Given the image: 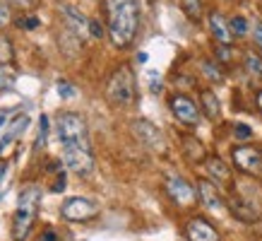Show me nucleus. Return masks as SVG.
I'll return each instance as SVG.
<instances>
[{"instance_id": "obj_19", "label": "nucleus", "mask_w": 262, "mask_h": 241, "mask_svg": "<svg viewBox=\"0 0 262 241\" xmlns=\"http://www.w3.org/2000/svg\"><path fill=\"white\" fill-rule=\"evenodd\" d=\"M200 99H202V109H205V113L209 116V118H219L222 116V106H219V99H216L212 92H202L200 94Z\"/></svg>"}, {"instance_id": "obj_14", "label": "nucleus", "mask_w": 262, "mask_h": 241, "mask_svg": "<svg viewBox=\"0 0 262 241\" xmlns=\"http://www.w3.org/2000/svg\"><path fill=\"white\" fill-rule=\"evenodd\" d=\"M209 29H212V34H214V39L219 41V44H226V46H229L231 41H233L231 27L224 22V17L219 15V12H212V15H209Z\"/></svg>"}, {"instance_id": "obj_6", "label": "nucleus", "mask_w": 262, "mask_h": 241, "mask_svg": "<svg viewBox=\"0 0 262 241\" xmlns=\"http://www.w3.org/2000/svg\"><path fill=\"white\" fill-rule=\"evenodd\" d=\"M166 193H168V198L176 205H181V208H190L192 203L198 200V191L183 176H176V174H168L166 176Z\"/></svg>"}, {"instance_id": "obj_1", "label": "nucleus", "mask_w": 262, "mask_h": 241, "mask_svg": "<svg viewBox=\"0 0 262 241\" xmlns=\"http://www.w3.org/2000/svg\"><path fill=\"white\" fill-rule=\"evenodd\" d=\"M103 8H106V24H108L111 41L118 48L130 46L140 27L137 0H103Z\"/></svg>"}, {"instance_id": "obj_16", "label": "nucleus", "mask_w": 262, "mask_h": 241, "mask_svg": "<svg viewBox=\"0 0 262 241\" xmlns=\"http://www.w3.org/2000/svg\"><path fill=\"white\" fill-rule=\"evenodd\" d=\"M207 171H209V176L214 178V181H219V184H226L231 178L229 167H226L219 157H209V159H207Z\"/></svg>"}, {"instance_id": "obj_10", "label": "nucleus", "mask_w": 262, "mask_h": 241, "mask_svg": "<svg viewBox=\"0 0 262 241\" xmlns=\"http://www.w3.org/2000/svg\"><path fill=\"white\" fill-rule=\"evenodd\" d=\"M185 234H188L190 241H219V232L207 219H202V217L190 219L188 227H185Z\"/></svg>"}, {"instance_id": "obj_3", "label": "nucleus", "mask_w": 262, "mask_h": 241, "mask_svg": "<svg viewBox=\"0 0 262 241\" xmlns=\"http://www.w3.org/2000/svg\"><path fill=\"white\" fill-rule=\"evenodd\" d=\"M106 96L113 106H127L135 99V75L127 65H120L106 85Z\"/></svg>"}, {"instance_id": "obj_24", "label": "nucleus", "mask_w": 262, "mask_h": 241, "mask_svg": "<svg viewBox=\"0 0 262 241\" xmlns=\"http://www.w3.org/2000/svg\"><path fill=\"white\" fill-rule=\"evenodd\" d=\"M12 85H15V75H12V72H8L3 65H0V92L10 89Z\"/></svg>"}, {"instance_id": "obj_17", "label": "nucleus", "mask_w": 262, "mask_h": 241, "mask_svg": "<svg viewBox=\"0 0 262 241\" xmlns=\"http://www.w3.org/2000/svg\"><path fill=\"white\" fill-rule=\"evenodd\" d=\"M183 147H185L188 159H192V162H202V159H205V145L200 143L198 137L185 135V137H183Z\"/></svg>"}, {"instance_id": "obj_26", "label": "nucleus", "mask_w": 262, "mask_h": 241, "mask_svg": "<svg viewBox=\"0 0 262 241\" xmlns=\"http://www.w3.org/2000/svg\"><path fill=\"white\" fill-rule=\"evenodd\" d=\"M46 133H48V118L46 116H41V120H39V140H36L41 147L46 145Z\"/></svg>"}, {"instance_id": "obj_34", "label": "nucleus", "mask_w": 262, "mask_h": 241, "mask_svg": "<svg viewBox=\"0 0 262 241\" xmlns=\"http://www.w3.org/2000/svg\"><path fill=\"white\" fill-rule=\"evenodd\" d=\"M39 241H58V236H56V232H53V229H46V232L41 234Z\"/></svg>"}, {"instance_id": "obj_37", "label": "nucleus", "mask_w": 262, "mask_h": 241, "mask_svg": "<svg viewBox=\"0 0 262 241\" xmlns=\"http://www.w3.org/2000/svg\"><path fill=\"white\" fill-rule=\"evenodd\" d=\"M147 58H149L147 53H140V56H137V61H140V63H147Z\"/></svg>"}, {"instance_id": "obj_12", "label": "nucleus", "mask_w": 262, "mask_h": 241, "mask_svg": "<svg viewBox=\"0 0 262 241\" xmlns=\"http://www.w3.org/2000/svg\"><path fill=\"white\" fill-rule=\"evenodd\" d=\"M63 15H65V22L72 27V32L77 34V36H87L89 34V19L82 15L80 10H75L72 5H63Z\"/></svg>"}, {"instance_id": "obj_27", "label": "nucleus", "mask_w": 262, "mask_h": 241, "mask_svg": "<svg viewBox=\"0 0 262 241\" xmlns=\"http://www.w3.org/2000/svg\"><path fill=\"white\" fill-rule=\"evenodd\" d=\"M202 68H205V72H207V77H209V80L222 82V70H219V68H212V63H205Z\"/></svg>"}, {"instance_id": "obj_36", "label": "nucleus", "mask_w": 262, "mask_h": 241, "mask_svg": "<svg viewBox=\"0 0 262 241\" xmlns=\"http://www.w3.org/2000/svg\"><path fill=\"white\" fill-rule=\"evenodd\" d=\"M255 102H257V109H260V111H262V89H260V92H257V96H255Z\"/></svg>"}, {"instance_id": "obj_32", "label": "nucleus", "mask_w": 262, "mask_h": 241, "mask_svg": "<svg viewBox=\"0 0 262 241\" xmlns=\"http://www.w3.org/2000/svg\"><path fill=\"white\" fill-rule=\"evenodd\" d=\"M253 39H255V44L262 48V22H255V27H253Z\"/></svg>"}, {"instance_id": "obj_38", "label": "nucleus", "mask_w": 262, "mask_h": 241, "mask_svg": "<svg viewBox=\"0 0 262 241\" xmlns=\"http://www.w3.org/2000/svg\"><path fill=\"white\" fill-rule=\"evenodd\" d=\"M3 123H5V116H3V113H0V128H3Z\"/></svg>"}, {"instance_id": "obj_9", "label": "nucleus", "mask_w": 262, "mask_h": 241, "mask_svg": "<svg viewBox=\"0 0 262 241\" xmlns=\"http://www.w3.org/2000/svg\"><path fill=\"white\" fill-rule=\"evenodd\" d=\"M171 111H173V116L181 123H185V126H198L200 123V109L195 106V102L192 99H188L185 94H176L173 99H171Z\"/></svg>"}, {"instance_id": "obj_31", "label": "nucleus", "mask_w": 262, "mask_h": 241, "mask_svg": "<svg viewBox=\"0 0 262 241\" xmlns=\"http://www.w3.org/2000/svg\"><path fill=\"white\" fill-rule=\"evenodd\" d=\"M89 34H92L94 39H101V36H103L101 24H99V22H89Z\"/></svg>"}, {"instance_id": "obj_23", "label": "nucleus", "mask_w": 262, "mask_h": 241, "mask_svg": "<svg viewBox=\"0 0 262 241\" xmlns=\"http://www.w3.org/2000/svg\"><path fill=\"white\" fill-rule=\"evenodd\" d=\"M229 27H231V32L236 34V36H246V32H248V22H246V17H241V15L233 17V19L229 22Z\"/></svg>"}, {"instance_id": "obj_20", "label": "nucleus", "mask_w": 262, "mask_h": 241, "mask_svg": "<svg viewBox=\"0 0 262 241\" xmlns=\"http://www.w3.org/2000/svg\"><path fill=\"white\" fill-rule=\"evenodd\" d=\"M27 123H29V116H17V118H15V123L10 126L8 135H5V137H3V140H0V152H3V147H5V145H8L10 140H15V137L19 135V130H24V128H27Z\"/></svg>"}, {"instance_id": "obj_18", "label": "nucleus", "mask_w": 262, "mask_h": 241, "mask_svg": "<svg viewBox=\"0 0 262 241\" xmlns=\"http://www.w3.org/2000/svg\"><path fill=\"white\" fill-rule=\"evenodd\" d=\"M243 63H246V72L255 80H262V56H257L255 51H248L246 58H243Z\"/></svg>"}, {"instance_id": "obj_33", "label": "nucleus", "mask_w": 262, "mask_h": 241, "mask_svg": "<svg viewBox=\"0 0 262 241\" xmlns=\"http://www.w3.org/2000/svg\"><path fill=\"white\" fill-rule=\"evenodd\" d=\"M39 24V19H34V17H27V19H19V27H27V29H34Z\"/></svg>"}, {"instance_id": "obj_29", "label": "nucleus", "mask_w": 262, "mask_h": 241, "mask_svg": "<svg viewBox=\"0 0 262 241\" xmlns=\"http://www.w3.org/2000/svg\"><path fill=\"white\" fill-rule=\"evenodd\" d=\"M58 92H60V96H65V99L75 96V87H72V85H68V82H58Z\"/></svg>"}, {"instance_id": "obj_35", "label": "nucleus", "mask_w": 262, "mask_h": 241, "mask_svg": "<svg viewBox=\"0 0 262 241\" xmlns=\"http://www.w3.org/2000/svg\"><path fill=\"white\" fill-rule=\"evenodd\" d=\"M63 186H65V174L60 171V178L56 181V186H53V191H63Z\"/></svg>"}, {"instance_id": "obj_22", "label": "nucleus", "mask_w": 262, "mask_h": 241, "mask_svg": "<svg viewBox=\"0 0 262 241\" xmlns=\"http://www.w3.org/2000/svg\"><path fill=\"white\" fill-rule=\"evenodd\" d=\"M15 61V48L10 44V39L0 36V65H8Z\"/></svg>"}, {"instance_id": "obj_5", "label": "nucleus", "mask_w": 262, "mask_h": 241, "mask_svg": "<svg viewBox=\"0 0 262 241\" xmlns=\"http://www.w3.org/2000/svg\"><path fill=\"white\" fill-rule=\"evenodd\" d=\"M63 164L80 176H89L94 171L92 145H63Z\"/></svg>"}, {"instance_id": "obj_15", "label": "nucleus", "mask_w": 262, "mask_h": 241, "mask_svg": "<svg viewBox=\"0 0 262 241\" xmlns=\"http://www.w3.org/2000/svg\"><path fill=\"white\" fill-rule=\"evenodd\" d=\"M231 212L238 217V219H243V222H255V219L262 217L260 208L253 205V203H246V200H233L231 203Z\"/></svg>"}, {"instance_id": "obj_2", "label": "nucleus", "mask_w": 262, "mask_h": 241, "mask_svg": "<svg viewBox=\"0 0 262 241\" xmlns=\"http://www.w3.org/2000/svg\"><path fill=\"white\" fill-rule=\"evenodd\" d=\"M39 203H41V188H36V186L24 188L22 195H19L15 222H12V236H15V241L27 239V234H29V229H32V225H34V217H36Z\"/></svg>"}, {"instance_id": "obj_28", "label": "nucleus", "mask_w": 262, "mask_h": 241, "mask_svg": "<svg viewBox=\"0 0 262 241\" xmlns=\"http://www.w3.org/2000/svg\"><path fill=\"white\" fill-rule=\"evenodd\" d=\"M15 8H19V10H32V8H36L39 5V0H10Z\"/></svg>"}, {"instance_id": "obj_30", "label": "nucleus", "mask_w": 262, "mask_h": 241, "mask_svg": "<svg viewBox=\"0 0 262 241\" xmlns=\"http://www.w3.org/2000/svg\"><path fill=\"white\" fill-rule=\"evenodd\" d=\"M8 22H10V10H8V5L0 0V27H5Z\"/></svg>"}, {"instance_id": "obj_21", "label": "nucleus", "mask_w": 262, "mask_h": 241, "mask_svg": "<svg viewBox=\"0 0 262 241\" xmlns=\"http://www.w3.org/2000/svg\"><path fill=\"white\" fill-rule=\"evenodd\" d=\"M178 5H181V10L190 17L192 22H198L200 15H202V3L200 0H178Z\"/></svg>"}, {"instance_id": "obj_11", "label": "nucleus", "mask_w": 262, "mask_h": 241, "mask_svg": "<svg viewBox=\"0 0 262 241\" xmlns=\"http://www.w3.org/2000/svg\"><path fill=\"white\" fill-rule=\"evenodd\" d=\"M133 130H135V135L140 137L147 147H151V150H164V137H161L159 128L151 126L149 120H137V123H133Z\"/></svg>"}, {"instance_id": "obj_4", "label": "nucleus", "mask_w": 262, "mask_h": 241, "mask_svg": "<svg viewBox=\"0 0 262 241\" xmlns=\"http://www.w3.org/2000/svg\"><path fill=\"white\" fill-rule=\"evenodd\" d=\"M58 137L63 145H89V133H87V123L82 116L77 113H60L56 123Z\"/></svg>"}, {"instance_id": "obj_7", "label": "nucleus", "mask_w": 262, "mask_h": 241, "mask_svg": "<svg viewBox=\"0 0 262 241\" xmlns=\"http://www.w3.org/2000/svg\"><path fill=\"white\" fill-rule=\"evenodd\" d=\"M65 219H70V222H87L92 217H96L99 208H96L94 200H89V198H68L63 203V208H60Z\"/></svg>"}, {"instance_id": "obj_25", "label": "nucleus", "mask_w": 262, "mask_h": 241, "mask_svg": "<svg viewBox=\"0 0 262 241\" xmlns=\"http://www.w3.org/2000/svg\"><path fill=\"white\" fill-rule=\"evenodd\" d=\"M233 135L238 137V140H250V137H253V130H250V126H246V123H236Z\"/></svg>"}, {"instance_id": "obj_8", "label": "nucleus", "mask_w": 262, "mask_h": 241, "mask_svg": "<svg viewBox=\"0 0 262 241\" xmlns=\"http://www.w3.org/2000/svg\"><path fill=\"white\" fill-rule=\"evenodd\" d=\"M233 164L246 174H262V152L248 145H241L233 150Z\"/></svg>"}, {"instance_id": "obj_13", "label": "nucleus", "mask_w": 262, "mask_h": 241, "mask_svg": "<svg viewBox=\"0 0 262 241\" xmlns=\"http://www.w3.org/2000/svg\"><path fill=\"white\" fill-rule=\"evenodd\" d=\"M198 193H200V198L205 200V205L209 210H224V200H222V195H219V191H216V186L214 184H209V181H200L198 184Z\"/></svg>"}]
</instances>
